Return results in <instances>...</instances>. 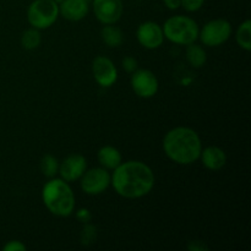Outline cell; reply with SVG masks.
Instances as JSON below:
<instances>
[{
    "mask_svg": "<svg viewBox=\"0 0 251 251\" xmlns=\"http://www.w3.org/2000/svg\"><path fill=\"white\" fill-rule=\"evenodd\" d=\"M100 37H102L103 43L109 48H118L119 46H122L123 41H124V34H123L122 29L115 25H104L100 31Z\"/></svg>",
    "mask_w": 251,
    "mask_h": 251,
    "instance_id": "2e32d148",
    "label": "cell"
},
{
    "mask_svg": "<svg viewBox=\"0 0 251 251\" xmlns=\"http://www.w3.org/2000/svg\"><path fill=\"white\" fill-rule=\"evenodd\" d=\"M27 247L20 240H10L2 247V251H25Z\"/></svg>",
    "mask_w": 251,
    "mask_h": 251,
    "instance_id": "cb8c5ba5",
    "label": "cell"
},
{
    "mask_svg": "<svg viewBox=\"0 0 251 251\" xmlns=\"http://www.w3.org/2000/svg\"><path fill=\"white\" fill-rule=\"evenodd\" d=\"M41 32H39V29L33 28V27L26 29L21 36V46L22 48L26 49V50H33V49L38 48V47L41 46Z\"/></svg>",
    "mask_w": 251,
    "mask_h": 251,
    "instance_id": "ffe728a7",
    "label": "cell"
},
{
    "mask_svg": "<svg viewBox=\"0 0 251 251\" xmlns=\"http://www.w3.org/2000/svg\"><path fill=\"white\" fill-rule=\"evenodd\" d=\"M54 1H55V2H56V4H58V5H59V4H60V2H63V1H64V0H54Z\"/></svg>",
    "mask_w": 251,
    "mask_h": 251,
    "instance_id": "83f0119b",
    "label": "cell"
},
{
    "mask_svg": "<svg viewBox=\"0 0 251 251\" xmlns=\"http://www.w3.org/2000/svg\"><path fill=\"white\" fill-rule=\"evenodd\" d=\"M39 168H41L42 174H43L46 178H54V176H56V174H58L59 172L58 158H55L53 154H44L41 158V162H39Z\"/></svg>",
    "mask_w": 251,
    "mask_h": 251,
    "instance_id": "d6986e66",
    "label": "cell"
},
{
    "mask_svg": "<svg viewBox=\"0 0 251 251\" xmlns=\"http://www.w3.org/2000/svg\"><path fill=\"white\" fill-rule=\"evenodd\" d=\"M164 38L169 42L179 46H188L199 39V27L198 22L189 16L184 15H176L172 16L164 22L163 27Z\"/></svg>",
    "mask_w": 251,
    "mask_h": 251,
    "instance_id": "277c9868",
    "label": "cell"
},
{
    "mask_svg": "<svg viewBox=\"0 0 251 251\" xmlns=\"http://www.w3.org/2000/svg\"><path fill=\"white\" fill-rule=\"evenodd\" d=\"M232 34V25L225 19H215L208 21L199 31V39L206 47H220L229 39Z\"/></svg>",
    "mask_w": 251,
    "mask_h": 251,
    "instance_id": "8992f818",
    "label": "cell"
},
{
    "mask_svg": "<svg viewBox=\"0 0 251 251\" xmlns=\"http://www.w3.org/2000/svg\"><path fill=\"white\" fill-rule=\"evenodd\" d=\"M86 1H87V2H91V1H92V0H86Z\"/></svg>",
    "mask_w": 251,
    "mask_h": 251,
    "instance_id": "f1b7e54d",
    "label": "cell"
},
{
    "mask_svg": "<svg viewBox=\"0 0 251 251\" xmlns=\"http://www.w3.org/2000/svg\"><path fill=\"white\" fill-rule=\"evenodd\" d=\"M154 173L141 161L122 162L113 171L110 185L124 199H140L151 193L154 186Z\"/></svg>",
    "mask_w": 251,
    "mask_h": 251,
    "instance_id": "6da1fadb",
    "label": "cell"
},
{
    "mask_svg": "<svg viewBox=\"0 0 251 251\" xmlns=\"http://www.w3.org/2000/svg\"><path fill=\"white\" fill-rule=\"evenodd\" d=\"M92 74L96 82L100 87H112L118 80V70L112 60L107 56L98 55L92 63Z\"/></svg>",
    "mask_w": 251,
    "mask_h": 251,
    "instance_id": "30bf717a",
    "label": "cell"
},
{
    "mask_svg": "<svg viewBox=\"0 0 251 251\" xmlns=\"http://www.w3.org/2000/svg\"><path fill=\"white\" fill-rule=\"evenodd\" d=\"M181 6L188 12H196L203 6L205 0H180Z\"/></svg>",
    "mask_w": 251,
    "mask_h": 251,
    "instance_id": "7402d4cb",
    "label": "cell"
},
{
    "mask_svg": "<svg viewBox=\"0 0 251 251\" xmlns=\"http://www.w3.org/2000/svg\"><path fill=\"white\" fill-rule=\"evenodd\" d=\"M86 169H87V159L85 158V156L80 153H73L69 154L61 163H59L58 174L65 181L73 183L80 180Z\"/></svg>",
    "mask_w": 251,
    "mask_h": 251,
    "instance_id": "7c38bea8",
    "label": "cell"
},
{
    "mask_svg": "<svg viewBox=\"0 0 251 251\" xmlns=\"http://www.w3.org/2000/svg\"><path fill=\"white\" fill-rule=\"evenodd\" d=\"M42 201L56 217H69L75 210V194L70 184L61 178H51L42 189Z\"/></svg>",
    "mask_w": 251,
    "mask_h": 251,
    "instance_id": "3957f363",
    "label": "cell"
},
{
    "mask_svg": "<svg viewBox=\"0 0 251 251\" xmlns=\"http://www.w3.org/2000/svg\"><path fill=\"white\" fill-rule=\"evenodd\" d=\"M201 163L208 171H220L227 163V154L221 147L208 146L203 149L200 153Z\"/></svg>",
    "mask_w": 251,
    "mask_h": 251,
    "instance_id": "5bb4252c",
    "label": "cell"
},
{
    "mask_svg": "<svg viewBox=\"0 0 251 251\" xmlns=\"http://www.w3.org/2000/svg\"><path fill=\"white\" fill-rule=\"evenodd\" d=\"M163 151L174 163L189 166L200 158L202 142L194 129L176 126L164 135Z\"/></svg>",
    "mask_w": 251,
    "mask_h": 251,
    "instance_id": "7a4b0ae2",
    "label": "cell"
},
{
    "mask_svg": "<svg viewBox=\"0 0 251 251\" xmlns=\"http://www.w3.org/2000/svg\"><path fill=\"white\" fill-rule=\"evenodd\" d=\"M130 85L135 95L140 98H152L157 95L159 88L157 76L147 69H137L132 73Z\"/></svg>",
    "mask_w": 251,
    "mask_h": 251,
    "instance_id": "ba28073f",
    "label": "cell"
},
{
    "mask_svg": "<svg viewBox=\"0 0 251 251\" xmlns=\"http://www.w3.org/2000/svg\"><path fill=\"white\" fill-rule=\"evenodd\" d=\"M76 218H77L81 223L85 225V223H88L92 220V215H91L90 210H87V208H81V210H78L77 212H76Z\"/></svg>",
    "mask_w": 251,
    "mask_h": 251,
    "instance_id": "484cf974",
    "label": "cell"
},
{
    "mask_svg": "<svg viewBox=\"0 0 251 251\" xmlns=\"http://www.w3.org/2000/svg\"><path fill=\"white\" fill-rule=\"evenodd\" d=\"M136 38L144 48L153 50L163 44L164 34L161 25L153 21L142 22L136 31Z\"/></svg>",
    "mask_w": 251,
    "mask_h": 251,
    "instance_id": "8fae6325",
    "label": "cell"
},
{
    "mask_svg": "<svg viewBox=\"0 0 251 251\" xmlns=\"http://www.w3.org/2000/svg\"><path fill=\"white\" fill-rule=\"evenodd\" d=\"M188 249L190 251H207L208 245H206L205 242H201V240H191L188 244Z\"/></svg>",
    "mask_w": 251,
    "mask_h": 251,
    "instance_id": "d4e9b609",
    "label": "cell"
},
{
    "mask_svg": "<svg viewBox=\"0 0 251 251\" xmlns=\"http://www.w3.org/2000/svg\"><path fill=\"white\" fill-rule=\"evenodd\" d=\"M110 181H112V176L109 172L103 167H97V168L86 169L80 178V185L83 193L95 196L104 193L109 188Z\"/></svg>",
    "mask_w": 251,
    "mask_h": 251,
    "instance_id": "52a82bcc",
    "label": "cell"
},
{
    "mask_svg": "<svg viewBox=\"0 0 251 251\" xmlns=\"http://www.w3.org/2000/svg\"><path fill=\"white\" fill-rule=\"evenodd\" d=\"M97 159L100 167L105 168L107 171H114L123 162V156L117 147L107 145L98 150Z\"/></svg>",
    "mask_w": 251,
    "mask_h": 251,
    "instance_id": "9a60e30c",
    "label": "cell"
},
{
    "mask_svg": "<svg viewBox=\"0 0 251 251\" xmlns=\"http://www.w3.org/2000/svg\"><path fill=\"white\" fill-rule=\"evenodd\" d=\"M90 10V2L86 0H64L59 4V15L71 22L85 19Z\"/></svg>",
    "mask_w": 251,
    "mask_h": 251,
    "instance_id": "4fadbf2b",
    "label": "cell"
},
{
    "mask_svg": "<svg viewBox=\"0 0 251 251\" xmlns=\"http://www.w3.org/2000/svg\"><path fill=\"white\" fill-rule=\"evenodd\" d=\"M95 16L102 25H115L123 16V0H92Z\"/></svg>",
    "mask_w": 251,
    "mask_h": 251,
    "instance_id": "9c48e42d",
    "label": "cell"
},
{
    "mask_svg": "<svg viewBox=\"0 0 251 251\" xmlns=\"http://www.w3.org/2000/svg\"><path fill=\"white\" fill-rule=\"evenodd\" d=\"M123 69L126 71L127 74H132L139 69V63H137L136 58L134 56H125L122 61Z\"/></svg>",
    "mask_w": 251,
    "mask_h": 251,
    "instance_id": "603a6c76",
    "label": "cell"
},
{
    "mask_svg": "<svg viewBox=\"0 0 251 251\" xmlns=\"http://www.w3.org/2000/svg\"><path fill=\"white\" fill-rule=\"evenodd\" d=\"M235 39H237L238 46L245 51L251 50V21L250 20H245L244 22L239 25L237 29V34H235Z\"/></svg>",
    "mask_w": 251,
    "mask_h": 251,
    "instance_id": "ac0fdd59",
    "label": "cell"
},
{
    "mask_svg": "<svg viewBox=\"0 0 251 251\" xmlns=\"http://www.w3.org/2000/svg\"><path fill=\"white\" fill-rule=\"evenodd\" d=\"M96 239H97V228L93 225H91L90 222L85 223L80 235L81 244L83 247H90V245H92L96 242Z\"/></svg>",
    "mask_w": 251,
    "mask_h": 251,
    "instance_id": "44dd1931",
    "label": "cell"
},
{
    "mask_svg": "<svg viewBox=\"0 0 251 251\" xmlns=\"http://www.w3.org/2000/svg\"><path fill=\"white\" fill-rule=\"evenodd\" d=\"M59 16V5L54 0H33L27 9V21L39 31L53 26Z\"/></svg>",
    "mask_w": 251,
    "mask_h": 251,
    "instance_id": "5b68a950",
    "label": "cell"
},
{
    "mask_svg": "<svg viewBox=\"0 0 251 251\" xmlns=\"http://www.w3.org/2000/svg\"><path fill=\"white\" fill-rule=\"evenodd\" d=\"M185 56L189 65H191L195 69L202 68L206 64V61H207V54H206L205 49L201 46H199V44H195V42L186 46Z\"/></svg>",
    "mask_w": 251,
    "mask_h": 251,
    "instance_id": "e0dca14e",
    "label": "cell"
},
{
    "mask_svg": "<svg viewBox=\"0 0 251 251\" xmlns=\"http://www.w3.org/2000/svg\"><path fill=\"white\" fill-rule=\"evenodd\" d=\"M163 2L169 10H176L181 6L180 0H163Z\"/></svg>",
    "mask_w": 251,
    "mask_h": 251,
    "instance_id": "4316f807",
    "label": "cell"
}]
</instances>
